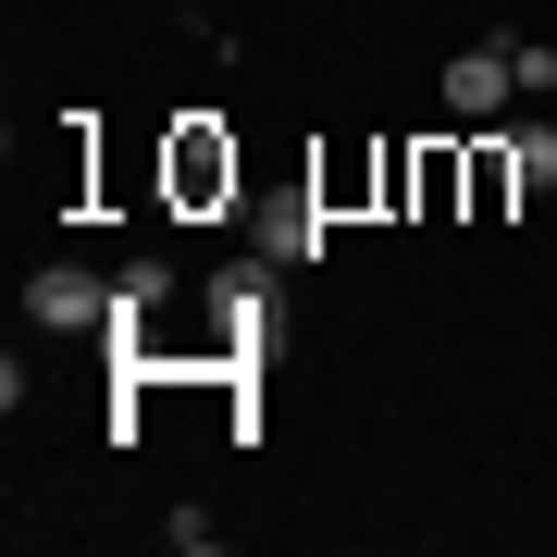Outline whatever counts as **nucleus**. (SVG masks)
I'll use <instances>...</instances> for the list:
<instances>
[{
	"mask_svg": "<svg viewBox=\"0 0 557 557\" xmlns=\"http://www.w3.org/2000/svg\"><path fill=\"white\" fill-rule=\"evenodd\" d=\"M508 100H520V62H508V38H483V50H458V62H446V112H458V124H496Z\"/></svg>",
	"mask_w": 557,
	"mask_h": 557,
	"instance_id": "1",
	"label": "nucleus"
},
{
	"mask_svg": "<svg viewBox=\"0 0 557 557\" xmlns=\"http://www.w3.org/2000/svg\"><path fill=\"white\" fill-rule=\"evenodd\" d=\"M260 260H322V211H310V199L260 211Z\"/></svg>",
	"mask_w": 557,
	"mask_h": 557,
	"instance_id": "4",
	"label": "nucleus"
},
{
	"mask_svg": "<svg viewBox=\"0 0 557 557\" xmlns=\"http://www.w3.org/2000/svg\"><path fill=\"white\" fill-rule=\"evenodd\" d=\"M25 322H38V335H87V322H112V285L62 260V273H38V285H25Z\"/></svg>",
	"mask_w": 557,
	"mask_h": 557,
	"instance_id": "2",
	"label": "nucleus"
},
{
	"mask_svg": "<svg viewBox=\"0 0 557 557\" xmlns=\"http://www.w3.org/2000/svg\"><path fill=\"white\" fill-rule=\"evenodd\" d=\"M508 62H520V100H545V87H557V50H545V38H508Z\"/></svg>",
	"mask_w": 557,
	"mask_h": 557,
	"instance_id": "7",
	"label": "nucleus"
},
{
	"mask_svg": "<svg viewBox=\"0 0 557 557\" xmlns=\"http://www.w3.org/2000/svg\"><path fill=\"white\" fill-rule=\"evenodd\" d=\"M174 199H186V211H211V199H236V149H223L211 124H186V137H174Z\"/></svg>",
	"mask_w": 557,
	"mask_h": 557,
	"instance_id": "3",
	"label": "nucleus"
},
{
	"mask_svg": "<svg viewBox=\"0 0 557 557\" xmlns=\"http://www.w3.org/2000/svg\"><path fill=\"white\" fill-rule=\"evenodd\" d=\"M211 322H223L236 347H260V322H273V310H260V273H223V285H211Z\"/></svg>",
	"mask_w": 557,
	"mask_h": 557,
	"instance_id": "5",
	"label": "nucleus"
},
{
	"mask_svg": "<svg viewBox=\"0 0 557 557\" xmlns=\"http://www.w3.org/2000/svg\"><path fill=\"white\" fill-rule=\"evenodd\" d=\"M508 161H520V186L557 199V124H508Z\"/></svg>",
	"mask_w": 557,
	"mask_h": 557,
	"instance_id": "6",
	"label": "nucleus"
}]
</instances>
